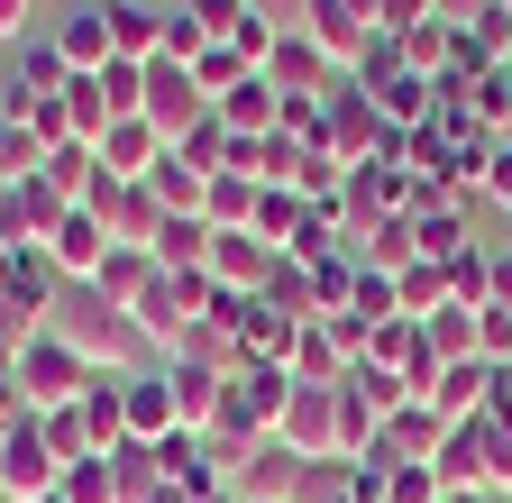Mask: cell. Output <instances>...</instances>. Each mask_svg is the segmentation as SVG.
I'll use <instances>...</instances> for the list:
<instances>
[{"label":"cell","instance_id":"cell-41","mask_svg":"<svg viewBox=\"0 0 512 503\" xmlns=\"http://www.w3.org/2000/svg\"><path fill=\"white\" fill-rule=\"evenodd\" d=\"M485 503H512V494H485Z\"/></svg>","mask_w":512,"mask_h":503},{"label":"cell","instance_id":"cell-38","mask_svg":"<svg viewBox=\"0 0 512 503\" xmlns=\"http://www.w3.org/2000/svg\"><path fill=\"white\" fill-rule=\"evenodd\" d=\"M147 503H192V494H174V485H156V494H147Z\"/></svg>","mask_w":512,"mask_h":503},{"label":"cell","instance_id":"cell-29","mask_svg":"<svg viewBox=\"0 0 512 503\" xmlns=\"http://www.w3.org/2000/svg\"><path fill=\"white\" fill-rule=\"evenodd\" d=\"M64 110H74V138H83V147H101V129H110V101H101V74H74V83H64Z\"/></svg>","mask_w":512,"mask_h":503},{"label":"cell","instance_id":"cell-39","mask_svg":"<svg viewBox=\"0 0 512 503\" xmlns=\"http://www.w3.org/2000/svg\"><path fill=\"white\" fill-rule=\"evenodd\" d=\"M0 449H10V421H0Z\"/></svg>","mask_w":512,"mask_h":503},{"label":"cell","instance_id":"cell-15","mask_svg":"<svg viewBox=\"0 0 512 503\" xmlns=\"http://www.w3.org/2000/svg\"><path fill=\"white\" fill-rule=\"evenodd\" d=\"M165 385H174V430H202V439H211V421H220V394H229V375L165 357Z\"/></svg>","mask_w":512,"mask_h":503},{"label":"cell","instance_id":"cell-22","mask_svg":"<svg viewBox=\"0 0 512 503\" xmlns=\"http://www.w3.org/2000/svg\"><path fill=\"white\" fill-rule=\"evenodd\" d=\"M147 193L165 202V220H183V211H202V193H211V174H202V165H183V156L165 147V165L147 174Z\"/></svg>","mask_w":512,"mask_h":503},{"label":"cell","instance_id":"cell-11","mask_svg":"<svg viewBox=\"0 0 512 503\" xmlns=\"http://www.w3.org/2000/svg\"><path fill=\"white\" fill-rule=\"evenodd\" d=\"M266 275H275V247L256 238V229H220V247H211V284H220V293H266Z\"/></svg>","mask_w":512,"mask_h":503},{"label":"cell","instance_id":"cell-7","mask_svg":"<svg viewBox=\"0 0 512 503\" xmlns=\"http://www.w3.org/2000/svg\"><path fill=\"white\" fill-rule=\"evenodd\" d=\"M302 467H311V458H293L284 439H256V449L229 467V494H238V503H293V494H302Z\"/></svg>","mask_w":512,"mask_h":503},{"label":"cell","instance_id":"cell-17","mask_svg":"<svg viewBox=\"0 0 512 503\" xmlns=\"http://www.w3.org/2000/svg\"><path fill=\"white\" fill-rule=\"evenodd\" d=\"M128 439H138V449L174 439V385H165V357L128 375Z\"/></svg>","mask_w":512,"mask_h":503},{"label":"cell","instance_id":"cell-10","mask_svg":"<svg viewBox=\"0 0 512 503\" xmlns=\"http://www.w3.org/2000/svg\"><path fill=\"white\" fill-rule=\"evenodd\" d=\"M46 37H55V55H64L74 74H101V65H110V0H83V10H64Z\"/></svg>","mask_w":512,"mask_h":503},{"label":"cell","instance_id":"cell-27","mask_svg":"<svg viewBox=\"0 0 512 503\" xmlns=\"http://www.w3.org/2000/svg\"><path fill=\"white\" fill-rule=\"evenodd\" d=\"M110 476H119V503H147V494L165 485L156 449H138V439H119V449H110Z\"/></svg>","mask_w":512,"mask_h":503},{"label":"cell","instance_id":"cell-35","mask_svg":"<svg viewBox=\"0 0 512 503\" xmlns=\"http://www.w3.org/2000/svg\"><path fill=\"white\" fill-rule=\"evenodd\" d=\"M494 311H512V247H494V284H485Z\"/></svg>","mask_w":512,"mask_h":503},{"label":"cell","instance_id":"cell-13","mask_svg":"<svg viewBox=\"0 0 512 503\" xmlns=\"http://www.w3.org/2000/svg\"><path fill=\"white\" fill-rule=\"evenodd\" d=\"M165 165V138L147 129V119H110V129H101V174L110 183H147Z\"/></svg>","mask_w":512,"mask_h":503},{"label":"cell","instance_id":"cell-23","mask_svg":"<svg viewBox=\"0 0 512 503\" xmlns=\"http://www.w3.org/2000/svg\"><path fill=\"white\" fill-rule=\"evenodd\" d=\"M311 220H320V211H311L302 193H256V238H266L275 257H284V247H293V238H302Z\"/></svg>","mask_w":512,"mask_h":503},{"label":"cell","instance_id":"cell-6","mask_svg":"<svg viewBox=\"0 0 512 503\" xmlns=\"http://www.w3.org/2000/svg\"><path fill=\"white\" fill-rule=\"evenodd\" d=\"M74 348H83L92 366H110V375H138V366H156V357H165L138 321H128V311H101V302H92V321L74 330Z\"/></svg>","mask_w":512,"mask_h":503},{"label":"cell","instance_id":"cell-26","mask_svg":"<svg viewBox=\"0 0 512 503\" xmlns=\"http://www.w3.org/2000/svg\"><path fill=\"white\" fill-rule=\"evenodd\" d=\"M439 302H448V266H430V257H421V266H403V275H394V311H403V321H430Z\"/></svg>","mask_w":512,"mask_h":503},{"label":"cell","instance_id":"cell-40","mask_svg":"<svg viewBox=\"0 0 512 503\" xmlns=\"http://www.w3.org/2000/svg\"><path fill=\"white\" fill-rule=\"evenodd\" d=\"M211 503H238V494H211Z\"/></svg>","mask_w":512,"mask_h":503},{"label":"cell","instance_id":"cell-33","mask_svg":"<svg viewBox=\"0 0 512 503\" xmlns=\"http://www.w3.org/2000/svg\"><path fill=\"white\" fill-rule=\"evenodd\" d=\"M476 357L485 366H512V311H494V302L476 311Z\"/></svg>","mask_w":512,"mask_h":503},{"label":"cell","instance_id":"cell-18","mask_svg":"<svg viewBox=\"0 0 512 503\" xmlns=\"http://www.w3.org/2000/svg\"><path fill=\"white\" fill-rule=\"evenodd\" d=\"M110 55L119 65H156L165 55V10L156 0H110Z\"/></svg>","mask_w":512,"mask_h":503},{"label":"cell","instance_id":"cell-4","mask_svg":"<svg viewBox=\"0 0 512 503\" xmlns=\"http://www.w3.org/2000/svg\"><path fill=\"white\" fill-rule=\"evenodd\" d=\"M64 83H74V65L55 55V37H19V46H10V74H0V119H28V110L55 101Z\"/></svg>","mask_w":512,"mask_h":503},{"label":"cell","instance_id":"cell-1","mask_svg":"<svg viewBox=\"0 0 512 503\" xmlns=\"http://www.w3.org/2000/svg\"><path fill=\"white\" fill-rule=\"evenodd\" d=\"M10 375H19V412H64V403H83L92 357L74 348V330H37V339L10 357Z\"/></svg>","mask_w":512,"mask_h":503},{"label":"cell","instance_id":"cell-8","mask_svg":"<svg viewBox=\"0 0 512 503\" xmlns=\"http://www.w3.org/2000/svg\"><path fill=\"white\" fill-rule=\"evenodd\" d=\"M266 83L284 92V101H330V83H339V65L320 55V37H302V28H284V46L266 55Z\"/></svg>","mask_w":512,"mask_h":503},{"label":"cell","instance_id":"cell-14","mask_svg":"<svg viewBox=\"0 0 512 503\" xmlns=\"http://www.w3.org/2000/svg\"><path fill=\"white\" fill-rule=\"evenodd\" d=\"M55 293H64V275H55V257H46V247H10V293H0V302H10V311H28L37 330H55V321H46V311H55Z\"/></svg>","mask_w":512,"mask_h":503},{"label":"cell","instance_id":"cell-43","mask_svg":"<svg viewBox=\"0 0 512 503\" xmlns=\"http://www.w3.org/2000/svg\"><path fill=\"white\" fill-rule=\"evenodd\" d=\"M46 503H64V494H46Z\"/></svg>","mask_w":512,"mask_h":503},{"label":"cell","instance_id":"cell-20","mask_svg":"<svg viewBox=\"0 0 512 503\" xmlns=\"http://www.w3.org/2000/svg\"><path fill=\"white\" fill-rule=\"evenodd\" d=\"M147 284H156V257H147V247H110V257H101V275H92L83 293H92L101 311H128Z\"/></svg>","mask_w":512,"mask_h":503},{"label":"cell","instance_id":"cell-42","mask_svg":"<svg viewBox=\"0 0 512 503\" xmlns=\"http://www.w3.org/2000/svg\"><path fill=\"white\" fill-rule=\"evenodd\" d=\"M0 202H10V183H0Z\"/></svg>","mask_w":512,"mask_h":503},{"label":"cell","instance_id":"cell-9","mask_svg":"<svg viewBox=\"0 0 512 503\" xmlns=\"http://www.w3.org/2000/svg\"><path fill=\"white\" fill-rule=\"evenodd\" d=\"M46 257H55V275H64V284H92V275H101V257H110V220L74 202V211H64V229L46 238Z\"/></svg>","mask_w":512,"mask_h":503},{"label":"cell","instance_id":"cell-44","mask_svg":"<svg viewBox=\"0 0 512 503\" xmlns=\"http://www.w3.org/2000/svg\"><path fill=\"white\" fill-rule=\"evenodd\" d=\"M494 247H512V238H494Z\"/></svg>","mask_w":512,"mask_h":503},{"label":"cell","instance_id":"cell-2","mask_svg":"<svg viewBox=\"0 0 512 503\" xmlns=\"http://www.w3.org/2000/svg\"><path fill=\"white\" fill-rule=\"evenodd\" d=\"M384 138H394V129H384V110L339 74V83H330V101H320V156H339V165L357 174V165H375V156H384Z\"/></svg>","mask_w":512,"mask_h":503},{"label":"cell","instance_id":"cell-25","mask_svg":"<svg viewBox=\"0 0 512 503\" xmlns=\"http://www.w3.org/2000/svg\"><path fill=\"white\" fill-rule=\"evenodd\" d=\"M202 220H211V229H256V183H247V174H211Z\"/></svg>","mask_w":512,"mask_h":503},{"label":"cell","instance_id":"cell-16","mask_svg":"<svg viewBox=\"0 0 512 503\" xmlns=\"http://www.w3.org/2000/svg\"><path fill=\"white\" fill-rule=\"evenodd\" d=\"M211 119H220L229 138H275V119H284V92H275L266 74H247L238 92H220V101H211Z\"/></svg>","mask_w":512,"mask_h":503},{"label":"cell","instance_id":"cell-21","mask_svg":"<svg viewBox=\"0 0 512 503\" xmlns=\"http://www.w3.org/2000/svg\"><path fill=\"white\" fill-rule=\"evenodd\" d=\"M211 247H220V229H211L202 211H183V220H165V238H156V266H165V275H211Z\"/></svg>","mask_w":512,"mask_h":503},{"label":"cell","instance_id":"cell-24","mask_svg":"<svg viewBox=\"0 0 512 503\" xmlns=\"http://www.w3.org/2000/svg\"><path fill=\"white\" fill-rule=\"evenodd\" d=\"M421 330H430V357H439V366L476 357V302H439V311H430Z\"/></svg>","mask_w":512,"mask_h":503},{"label":"cell","instance_id":"cell-32","mask_svg":"<svg viewBox=\"0 0 512 503\" xmlns=\"http://www.w3.org/2000/svg\"><path fill=\"white\" fill-rule=\"evenodd\" d=\"M55 494H64V503H119V476H110V458H74Z\"/></svg>","mask_w":512,"mask_h":503},{"label":"cell","instance_id":"cell-45","mask_svg":"<svg viewBox=\"0 0 512 503\" xmlns=\"http://www.w3.org/2000/svg\"><path fill=\"white\" fill-rule=\"evenodd\" d=\"M0 503H10V494H0Z\"/></svg>","mask_w":512,"mask_h":503},{"label":"cell","instance_id":"cell-12","mask_svg":"<svg viewBox=\"0 0 512 503\" xmlns=\"http://www.w3.org/2000/svg\"><path fill=\"white\" fill-rule=\"evenodd\" d=\"M494 385H503V366H485V357H458V366H439L430 412H439V421H476V412L494 403Z\"/></svg>","mask_w":512,"mask_h":503},{"label":"cell","instance_id":"cell-34","mask_svg":"<svg viewBox=\"0 0 512 503\" xmlns=\"http://www.w3.org/2000/svg\"><path fill=\"white\" fill-rule=\"evenodd\" d=\"M476 202H503V211H512V147H503V138H494V165H485V193H476Z\"/></svg>","mask_w":512,"mask_h":503},{"label":"cell","instance_id":"cell-5","mask_svg":"<svg viewBox=\"0 0 512 503\" xmlns=\"http://www.w3.org/2000/svg\"><path fill=\"white\" fill-rule=\"evenodd\" d=\"M64 211H74V202H64L55 174L37 165L28 183H10V202H0V247H46V238L64 229Z\"/></svg>","mask_w":512,"mask_h":503},{"label":"cell","instance_id":"cell-28","mask_svg":"<svg viewBox=\"0 0 512 503\" xmlns=\"http://www.w3.org/2000/svg\"><path fill=\"white\" fill-rule=\"evenodd\" d=\"M348 311H357L366 330H384V321H403V311H394V275H384V266H357V284H348Z\"/></svg>","mask_w":512,"mask_h":503},{"label":"cell","instance_id":"cell-31","mask_svg":"<svg viewBox=\"0 0 512 503\" xmlns=\"http://www.w3.org/2000/svg\"><path fill=\"white\" fill-rule=\"evenodd\" d=\"M348 494H357V467H348V458H311L293 503H348Z\"/></svg>","mask_w":512,"mask_h":503},{"label":"cell","instance_id":"cell-19","mask_svg":"<svg viewBox=\"0 0 512 503\" xmlns=\"http://www.w3.org/2000/svg\"><path fill=\"white\" fill-rule=\"evenodd\" d=\"M101 220H110V247H147L156 257V238H165V202L147 193V183H119Z\"/></svg>","mask_w":512,"mask_h":503},{"label":"cell","instance_id":"cell-36","mask_svg":"<svg viewBox=\"0 0 512 503\" xmlns=\"http://www.w3.org/2000/svg\"><path fill=\"white\" fill-rule=\"evenodd\" d=\"M28 37V0H0V46H19Z\"/></svg>","mask_w":512,"mask_h":503},{"label":"cell","instance_id":"cell-30","mask_svg":"<svg viewBox=\"0 0 512 503\" xmlns=\"http://www.w3.org/2000/svg\"><path fill=\"white\" fill-rule=\"evenodd\" d=\"M37 165H46L37 129H28V119H0V183H28Z\"/></svg>","mask_w":512,"mask_h":503},{"label":"cell","instance_id":"cell-37","mask_svg":"<svg viewBox=\"0 0 512 503\" xmlns=\"http://www.w3.org/2000/svg\"><path fill=\"white\" fill-rule=\"evenodd\" d=\"M19 412V375H10V348H0V421Z\"/></svg>","mask_w":512,"mask_h":503},{"label":"cell","instance_id":"cell-3","mask_svg":"<svg viewBox=\"0 0 512 503\" xmlns=\"http://www.w3.org/2000/svg\"><path fill=\"white\" fill-rule=\"evenodd\" d=\"M64 485V458L46 449V421L37 412H10V449H0V494L10 503H46Z\"/></svg>","mask_w":512,"mask_h":503}]
</instances>
